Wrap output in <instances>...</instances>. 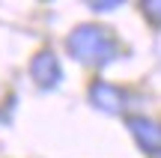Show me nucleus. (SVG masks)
I'll use <instances>...</instances> for the list:
<instances>
[{
    "label": "nucleus",
    "mask_w": 161,
    "mask_h": 158,
    "mask_svg": "<svg viewBox=\"0 0 161 158\" xmlns=\"http://www.w3.org/2000/svg\"><path fill=\"white\" fill-rule=\"evenodd\" d=\"M69 54L78 63H90V66H104L116 57L119 51V42L110 33L108 27H98V24H80L69 33Z\"/></svg>",
    "instance_id": "f257e3e1"
},
{
    "label": "nucleus",
    "mask_w": 161,
    "mask_h": 158,
    "mask_svg": "<svg viewBox=\"0 0 161 158\" xmlns=\"http://www.w3.org/2000/svg\"><path fill=\"white\" fill-rule=\"evenodd\" d=\"M30 78L36 81L39 90H57L60 81H63V66H60V57L54 51H39L30 63Z\"/></svg>",
    "instance_id": "f03ea898"
},
{
    "label": "nucleus",
    "mask_w": 161,
    "mask_h": 158,
    "mask_svg": "<svg viewBox=\"0 0 161 158\" xmlns=\"http://www.w3.org/2000/svg\"><path fill=\"white\" fill-rule=\"evenodd\" d=\"M90 101L104 113H122V107H125V93H122L119 87H114V84H108V81H92Z\"/></svg>",
    "instance_id": "7ed1b4c3"
},
{
    "label": "nucleus",
    "mask_w": 161,
    "mask_h": 158,
    "mask_svg": "<svg viewBox=\"0 0 161 158\" xmlns=\"http://www.w3.org/2000/svg\"><path fill=\"white\" fill-rule=\"evenodd\" d=\"M125 123H128V128H131V137L137 140V146L143 149L146 155L155 158V155H158V149H161L158 125L152 123V119H146V117H128Z\"/></svg>",
    "instance_id": "20e7f679"
}]
</instances>
